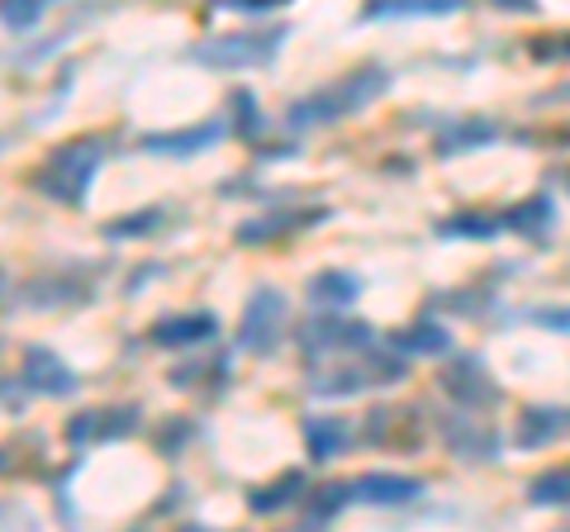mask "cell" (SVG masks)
Returning <instances> with one entry per match:
<instances>
[{
	"label": "cell",
	"mask_w": 570,
	"mask_h": 532,
	"mask_svg": "<svg viewBox=\"0 0 570 532\" xmlns=\"http://www.w3.org/2000/svg\"><path fill=\"white\" fill-rule=\"evenodd\" d=\"M138 428V410L134 404H105V410H86L67 423V442L71 447H91V442H115L129 437Z\"/></svg>",
	"instance_id": "cell-6"
},
{
	"label": "cell",
	"mask_w": 570,
	"mask_h": 532,
	"mask_svg": "<svg viewBox=\"0 0 570 532\" xmlns=\"http://www.w3.org/2000/svg\"><path fill=\"white\" fill-rule=\"evenodd\" d=\"M499 228H504V219H490V215H471V209H461V215L438 224V234L442 238H494Z\"/></svg>",
	"instance_id": "cell-22"
},
{
	"label": "cell",
	"mask_w": 570,
	"mask_h": 532,
	"mask_svg": "<svg viewBox=\"0 0 570 532\" xmlns=\"http://www.w3.org/2000/svg\"><path fill=\"white\" fill-rule=\"evenodd\" d=\"M438 433H442V442H448V452L461 456V461H494L499 456V433L490 428V423L442 414L438 418Z\"/></svg>",
	"instance_id": "cell-8"
},
{
	"label": "cell",
	"mask_w": 570,
	"mask_h": 532,
	"mask_svg": "<svg viewBox=\"0 0 570 532\" xmlns=\"http://www.w3.org/2000/svg\"><path fill=\"white\" fill-rule=\"evenodd\" d=\"M20 376H24V385L39 390V395H71V390H77L71 366L58 362V352H48V347H24Z\"/></svg>",
	"instance_id": "cell-11"
},
{
	"label": "cell",
	"mask_w": 570,
	"mask_h": 532,
	"mask_svg": "<svg viewBox=\"0 0 570 532\" xmlns=\"http://www.w3.org/2000/svg\"><path fill=\"white\" fill-rule=\"evenodd\" d=\"M528 500L538 509H570V466H551L528 485Z\"/></svg>",
	"instance_id": "cell-21"
},
{
	"label": "cell",
	"mask_w": 570,
	"mask_h": 532,
	"mask_svg": "<svg viewBox=\"0 0 570 532\" xmlns=\"http://www.w3.org/2000/svg\"><path fill=\"white\" fill-rule=\"evenodd\" d=\"M532 58H570V33H566V39H557L551 48H532Z\"/></svg>",
	"instance_id": "cell-26"
},
{
	"label": "cell",
	"mask_w": 570,
	"mask_h": 532,
	"mask_svg": "<svg viewBox=\"0 0 570 532\" xmlns=\"http://www.w3.org/2000/svg\"><path fill=\"white\" fill-rule=\"evenodd\" d=\"M551 224H557L551 195H528L523 205H513L509 215H504V228H513V234H523V238H542V234H551Z\"/></svg>",
	"instance_id": "cell-18"
},
{
	"label": "cell",
	"mask_w": 570,
	"mask_h": 532,
	"mask_svg": "<svg viewBox=\"0 0 570 532\" xmlns=\"http://www.w3.org/2000/svg\"><path fill=\"white\" fill-rule=\"evenodd\" d=\"M442 390H448L452 400L471 404V410H490V404H499V385L490 381V371L480 357H456L448 371H442Z\"/></svg>",
	"instance_id": "cell-7"
},
{
	"label": "cell",
	"mask_w": 570,
	"mask_h": 532,
	"mask_svg": "<svg viewBox=\"0 0 570 532\" xmlns=\"http://www.w3.org/2000/svg\"><path fill=\"white\" fill-rule=\"evenodd\" d=\"M43 10L48 6H33V0H24V6H6V29L24 33V29H33V24L43 20Z\"/></svg>",
	"instance_id": "cell-24"
},
{
	"label": "cell",
	"mask_w": 570,
	"mask_h": 532,
	"mask_svg": "<svg viewBox=\"0 0 570 532\" xmlns=\"http://www.w3.org/2000/svg\"><path fill=\"white\" fill-rule=\"evenodd\" d=\"M228 129L219 119L195 124V129H176V134H142V152H167V157H195L200 148H214Z\"/></svg>",
	"instance_id": "cell-13"
},
{
	"label": "cell",
	"mask_w": 570,
	"mask_h": 532,
	"mask_svg": "<svg viewBox=\"0 0 570 532\" xmlns=\"http://www.w3.org/2000/svg\"><path fill=\"white\" fill-rule=\"evenodd\" d=\"M214 333H219V318L205 314V309H195V314H167V318H157V324L148 328V343L157 347H200L209 343Z\"/></svg>",
	"instance_id": "cell-10"
},
{
	"label": "cell",
	"mask_w": 570,
	"mask_h": 532,
	"mask_svg": "<svg viewBox=\"0 0 570 532\" xmlns=\"http://www.w3.org/2000/svg\"><path fill=\"white\" fill-rule=\"evenodd\" d=\"M395 381H404V362H400V352H385V347L352 352L343 366L309 371V390H314V395H356V390L395 385Z\"/></svg>",
	"instance_id": "cell-3"
},
{
	"label": "cell",
	"mask_w": 570,
	"mask_h": 532,
	"mask_svg": "<svg viewBox=\"0 0 570 532\" xmlns=\"http://www.w3.org/2000/svg\"><path fill=\"white\" fill-rule=\"evenodd\" d=\"M390 86V72L385 67H356V72L337 77L328 86H318V91H309L305 100L291 105V115H285V124L291 129H314V124H337L347 119L356 110H366L376 96H385Z\"/></svg>",
	"instance_id": "cell-1"
},
{
	"label": "cell",
	"mask_w": 570,
	"mask_h": 532,
	"mask_svg": "<svg viewBox=\"0 0 570 532\" xmlns=\"http://www.w3.org/2000/svg\"><path fill=\"white\" fill-rule=\"evenodd\" d=\"M157 224H163V209H142V215L115 219L110 228H105V234H110V238H142V234H148V228H157Z\"/></svg>",
	"instance_id": "cell-23"
},
{
	"label": "cell",
	"mask_w": 570,
	"mask_h": 532,
	"mask_svg": "<svg viewBox=\"0 0 570 532\" xmlns=\"http://www.w3.org/2000/svg\"><path fill=\"white\" fill-rule=\"evenodd\" d=\"M494 138H499V129L490 119H456V124H448V134L438 138V152L452 157L461 148H485V144H494Z\"/></svg>",
	"instance_id": "cell-20"
},
{
	"label": "cell",
	"mask_w": 570,
	"mask_h": 532,
	"mask_svg": "<svg viewBox=\"0 0 570 532\" xmlns=\"http://www.w3.org/2000/svg\"><path fill=\"white\" fill-rule=\"evenodd\" d=\"M228 10H234V14H272L276 0H234Z\"/></svg>",
	"instance_id": "cell-25"
},
{
	"label": "cell",
	"mask_w": 570,
	"mask_h": 532,
	"mask_svg": "<svg viewBox=\"0 0 570 532\" xmlns=\"http://www.w3.org/2000/svg\"><path fill=\"white\" fill-rule=\"evenodd\" d=\"M395 352H414V357H448L452 352V333L438 318H419L404 333H395Z\"/></svg>",
	"instance_id": "cell-16"
},
{
	"label": "cell",
	"mask_w": 570,
	"mask_h": 532,
	"mask_svg": "<svg viewBox=\"0 0 570 532\" xmlns=\"http://www.w3.org/2000/svg\"><path fill=\"white\" fill-rule=\"evenodd\" d=\"M281 333H285V295L276 286H257L253 295H247L238 343L253 352V357H266V352H276Z\"/></svg>",
	"instance_id": "cell-5"
},
{
	"label": "cell",
	"mask_w": 570,
	"mask_h": 532,
	"mask_svg": "<svg viewBox=\"0 0 570 532\" xmlns=\"http://www.w3.org/2000/svg\"><path fill=\"white\" fill-rule=\"evenodd\" d=\"M318 219H328V209L324 205H314V209H276V215H262V219H247L238 228V243H266V238H276V234H295V228H309Z\"/></svg>",
	"instance_id": "cell-14"
},
{
	"label": "cell",
	"mask_w": 570,
	"mask_h": 532,
	"mask_svg": "<svg viewBox=\"0 0 570 532\" xmlns=\"http://www.w3.org/2000/svg\"><path fill=\"white\" fill-rule=\"evenodd\" d=\"M305 447L314 461H333L337 452L352 447V423L347 418H305Z\"/></svg>",
	"instance_id": "cell-15"
},
{
	"label": "cell",
	"mask_w": 570,
	"mask_h": 532,
	"mask_svg": "<svg viewBox=\"0 0 570 532\" xmlns=\"http://www.w3.org/2000/svg\"><path fill=\"white\" fill-rule=\"evenodd\" d=\"M299 494H305V471H285V475H276L272 485H257L253 494H247V509L253 513H281V509H291Z\"/></svg>",
	"instance_id": "cell-17"
},
{
	"label": "cell",
	"mask_w": 570,
	"mask_h": 532,
	"mask_svg": "<svg viewBox=\"0 0 570 532\" xmlns=\"http://www.w3.org/2000/svg\"><path fill=\"white\" fill-rule=\"evenodd\" d=\"M100 157H105V138H71V144L43 157V167L33 171V190L58 205H81L100 171Z\"/></svg>",
	"instance_id": "cell-2"
},
{
	"label": "cell",
	"mask_w": 570,
	"mask_h": 532,
	"mask_svg": "<svg viewBox=\"0 0 570 532\" xmlns=\"http://www.w3.org/2000/svg\"><path fill=\"white\" fill-rule=\"evenodd\" d=\"M570 433V410H551V404H528L523 418H519V433H513V442H519L523 452H538L547 447V442H557Z\"/></svg>",
	"instance_id": "cell-12"
},
{
	"label": "cell",
	"mask_w": 570,
	"mask_h": 532,
	"mask_svg": "<svg viewBox=\"0 0 570 532\" xmlns=\"http://www.w3.org/2000/svg\"><path fill=\"white\" fill-rule=\"evenodd\" d=\"M352 494L362 504H376V509H395V504H414L423 494L419 475H395V471H366L352 481Z\"/></svg>",
	"instance_id": "cell-9"
},
{
	"label": "cell",
	"mask_w": 570,
	"mask_h": 532,
	"mask_svg": "<svg viewBox=\"0 0 570 532\" xmlns=\"http://www.w3.org/2000/svg\"><path fill=\"white\" fill-rule=\"evenodd\" d=\"M356 295H362V286H356V276H347V272H318L309 280V299L314 305H324V314L347 309Z\"/></svg>",
	"instance_id": "cell-19"
},
{
	"label": "cell",
	"mask_w": 570,
	"mask_h": 532,
	"mask_svg": "<svg viewBox=\"0 0 570 532\" xmlns=\"http://www.w3.org/2000/svg\"><path fill=\"white\" fill-rule=\"evenodd\" d=\"M285 43V29H243V33H219V39H205L200 48H190L195 62L205 67H224V72H238V67H266L276 58V48Z\"/></svg>",
	"instance_id": "cell-4"
}]
</instances>
